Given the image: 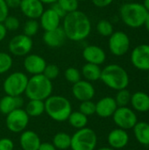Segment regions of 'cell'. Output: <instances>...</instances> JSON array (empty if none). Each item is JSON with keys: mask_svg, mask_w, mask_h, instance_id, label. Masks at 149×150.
Listing matches in <instances>:
<instances>
[{"mask_svg": "<svg viewBox=\"0 0 149 150\" xmlns=\"http://www.w3.org/2000/svg\"><path fill=\"white\" fill-rule=\"evenodd\" d=\"M62 29L67 39L81 41L89 37L91 32V22L83 11L77 10L65 15Z\"/></svg>", "mask_w": 149, "mask_h": 150, "instance_id": "1", "label": "cell"}, {"mask_svg": "<svg viewBox=\"0 0 149 150\" xmlns=\"http://www.w3.org/2000/svg\"><path fill=\"white\" fill-rule=\"evenodd\" d=\"M45 112L54 121L64 122L68 120L72 111L70 101L60 95H51L45 101Z\"/></svg>", "mask_w": 149, "mask_h": 150, "instance_id": "2", "label": "cell"}, {"mask_svg": "<svg viewBox=\"0 0 149 150\" xmlns=\"http://www.w3.org/2000/svg\"><path fill=\"white\" fill-rule=\"evenodd\" d=\"M100 80L109 88L119 91L126 89L129 84V76L126 70L118 64H109L101 71Z\"/></svg>", "mask_w": 149, "mask_h": 150, "instance_id": "3", "label": "cell"}, {"mask_svg": "<svg viewBox=\"0 0 149 150\" xmlns=\"http://www.w3.org/2000/svg\"><path fill=\"white\" fill-rule=\"evenodd\" d=\"M53 83L43 74L32 76L28 79L25 94L28 99L45 101L52 95Z\"/></svg>", "mask_w": 149, "mask_h": 150, "instance_id": "4", "label": "cell"}, {"mask_svg": "<svg viewBox=\"0 0 149 150\" xmlns=\"http://www.w3.org/2000/svg\"><path fill=\"white\" fill-rule=\"evenodd\" d=\"M148 11L143 4L126 3L121 5L119 14L122 21L131 28H138L144 25Z\"/></svg>", "mask_w": 149, "mask_h": 150, "instance_id": "5", "label": "cell"}, {"mask_svg": "<svg viewBox=\"0 0 149 150\" xmlns=\"http://www.w3.org/2000/svg\"><path fill=\"white\" fill-rule=\"evenodd\" d=\"M97 143L96 132L90 127L78 129L71 136V150H95Z\"/></svg>", "mask_w": 149, "mask_h": 150, "instance_id": "6", "label": "cell"}, {"mask_svg": "<svg viewBox=\"0 0 149 150\" xmlns=\"http://www.w3.org/2000/svg\"><path fill=\"white\" fill-rule=\"evenodd\" d=\"M29 77L26 74L16 71L10 74L3 83V89L6 95L18 97L25 94Z\"/></svg>", "mask_w": 149, "mask_h": 150, "instance_id": "7", "label": "cell"}, {"mask_svg": "<svg viewBox=\"0 0 149 150\" xmlns=\"http://www.w3.org/2000/svg\"><path fill=\"white\" fill-rule=\"evenodd\" d=\"M30 117L25 109L18 108L6 115L5 125L8 130L14 134H21L29 124Z\"/></svg>", "mask_w": 149, "mask_h": 150, "instance_id": "8", "label": "cell"}, {"mask_svg": "<svg viewBox=\"0 0 149 150\" xmlns=\"http://www.w3.org/2000/svg\"><path fill=\"white\" fill-rule=\"evenodd\" d=\"M32 40L31 37L23 34H18L12 37L8 44L10 53L14 56H25L32 49Z\"/></svg>", "mask_w": 149, "mask_h": 150, "instance_id": "9", "label": "cell"}, {"mask_svg": "<svg viewBox=\"0 0 149 150\" xmlns=\"http://www.w3.org/2000/svg\"><path fill=\"white\" fill-rule=\"evenodd\" d=\"M112 118L116 126H118L119 128L124 130L133 128L136 123L138 122V119L135 112L127 106L118 107L115 112L113 113Z\"/></svg>", "mask_w": 149, "mask_h": 150, "instance_id": "10", "label": "cell"}, {"mask_svg": "<svg viewBox=\"0 0 149 150\" xmlns=\"http://www.w3.org/2000/svg\"><path fill=\"white\" fill-rule=\"evenodd\" d=\"M130 48V39L128 35L122 32H113L109 38V49L116 56L126 54Z\"/></svg>", "mask_w": 149, "mask_h": 150, "instance_id": "11", "label": "cell"}, {"mask_svg": "<svg viewBox=\"0 0 149 150\" xmlns=\"http://www.w3.org/2000/svg\"><path fill=\"white\" fill-rule=\"evenodd\" d=\"M131 62L140 70H149L148 44H141L134 47L131 54Z\"/></svg>", "mask_w": 149, "mask_h": 150, "instance_id": "12", "label": "cell"}, {"mask_svg": "<svg viewBox=\"0 0 149 150\" xmlns=\"http://www.w3.org/2000/svg\"><path fill=\"white\" fill-rule=\"evenodd\" d=\"M95 93L96 91L94 86L90 82L86 80L81 79L72 86V94L74 98L80 102L92 100Z\"/></svg>", "mask_w": 149, "mask_h": 150, "instance_id": "13", "label": "cell"}, {"mask_svg": "<svg viewBox=\"0 0 149 150\" xmlns=\"http://www.w3.org/2000/svg\"><path fill=\"white\" fill-rule=\"evenodd\" d=\"M23 65H24L25 70L28 74L34 76V75H40L43 73L47 66V62L45 59L39 54H28L27 55H25L24 59Z\"/></svg>", "mask_w": 149, "mask_h": 150, "instance_id": "14", "label": "cell"}, {"mask_svg": "<svg viewBox=\"0 0 149 150\" xmlns=\"http://www.w3.org/2000/svg\"><path fill=\"white\" fill-rule=\"evenodd\" d=\"M19 9L29 19H37L44 11V4L40 0H21Z\"/></svg>", "mask_w": 149, "mask_h": 150, "instance_id": "15", "label": "cell"}, {"mask_svg": "<svg viewBox=\"0 0 149 150\" xmlns=\"http://www.w3.org/2000/svg\"><path fill=\"white\" fill-rule=\"evenodd\" d=\"M83 57L87 62L100 66L105 62L106 54L102 47L96 45H90L83 48Z\"/></svg>", "mask_w": 149, "mask_h": 150, "instance_id": "16", "label": "cell"}, {"mask_svg": "<svg viewBox=\"0 0 149 150\" xmlns=\"http://www.w3.org/2000/svg\"><path fill=\"white\" fill-rule=\"evenodd\" d=\"M61 18L52 9L44 10L43 13L40 17V25L46 31H51L60 27Z\"/></svg>", "mask_w": 149, "mask_h": 150, "instance_id": "17", "label": "cell"}, {"mask_svg": "<svg viewBox=\"0 0 149 150\" xmlns=\"http://www.w3.org/2000/svg\"><path fill=\"white\" fill-rule=\"evenodd\" d=\"M117 108V103L112 97H105L96 103V113L100 118L106 119L112 117Z\"/></svg>", "mask_w": 149, "mask_h": 150, "instance_id": "18", "label": "cell"}, {"mask_svg": "<svg viewBox=\"0 0 149 150\" xmlns=\"http://www.w3.org/2000/svg\"><path fill=\"white\" fill-rule=\"evenodd\" d=\"M107 141L111 148L114 149H120L127 145L129 142V135L126 130L116 128L110 132L107 137Z\"/></svg>", "mask_w": 149, "mask_h": 150, "instance_id": "19", "label": "cell"}, {"mask_svg": "<svg viewBox=\"0 0 149 150\" xmlns=\"http://www.w3.org/2000/svg\"><path fill=\"white\" fill-rule=\"evenodd\" d=\"M41 143L40 138L34 131L25 130L19 137V144L22 150H38Z\"/></svg>", "mask_w": 149, "mask_h": 150, "instance_id": "20", "label": "cell"}, {"mask_svg": "<svg viewBox=\"0 0 149 150\" xmlns=\"http://www.w3.org/2000/svg\"><path fill=\"white\" fill-rule=\"evenodd\" d=\"M44 43L49 47H58L63 45L66 35L62 27H58L51 31H46L42 38Z\"/></svg>", "mask_w": 149, "mask_h": 150, "instance_id": "21", "label": "cell"}, {"mask_svg": "<svg viewBox=\"0 0 149 150\" xmlns=\"http://www.w3.org/2000/svg\"><path fill=\"white\" fill-rule=\"evenodd\" d=\"M23 105L24 99L21 98V96L13 97L5 95L0 99V112L7 115L18 108H22Z\"/></svg>", "mask_w": 149, "mask_h": 150, "instance_id": "22", "label": "cell"}, {"mask_svg": "<svg viewBox=\"0 0 149 150\" xmlns=\"http://www.w3.org/2000/svg\"><path fill=\"white\" fill-rule=\"evenodd\" d=\"M130 102L133 109L140 112L149 111V95L143 91H137L133 94Z\"/></svg>", "mask_w": 149, "mask_h": 150, "instance_id": "23", "label": "cell"}, {"mask_svg": "<svg viewBox=\"0 0 149 150\" xmlns=\"http://www.w3.org/2000/svg\"><path fill=\"white\" fill-rule=\"evenodd\" d=\"M101 71L102 69H100L99 65L87 62L86 64L83 66L81 74L85 78L86 81H89L91 83V82H96L97 80H100Z\"/></svg>", "mask_w": 149, "mask_h": 150, "instance_id": "24", "label": "cell"}, {"mask_svg": "<svg viewBox=\"0 0 149 150\" xmlns=\"http://www.w3.org/2000/svg\"><path fill=\"white\" fill-rule=\"evenodd\" d=\"M136 140L142 145H149V124L147 122H137L133 127Z\"/></svg>", "mask_w": 149, "mask_h": 150, "instance_id": "25", "label": "cell"}, {"mask_svg": "<svg viewBox=\"0 0 149 150\" xmlns=\"http://www.w3.org/2000/svg\"><path fill=\"white\" fill-rule=\"evenodd\" d=\"M25 111L30 118L40 117L45 112V103L42 100L29 99Z\"/></svg>", "mask_w": 149, "mask_h": 150, "instance_id": "26", "label": "cell"}, {"mask_svg": "<svg viewBox=\"0 0 149 150\" xmlns=\"http://www.w3.org/2000/svg\"><path fill=\"white\" fill-rule=\"evenodd\" d=\"M52 143L57 150L68 149L71 144V135L64 132L57 133L53 137Z\"/></svg>", "mask_w": 149, "mask_h": 150, "instance_id": "27", "label": "cell"}, {"mask_svg": "<svg viewBox=\"0 0 149 150\" xmlns=\"http://www.w3.org/2000/svg\"><path fill=\"white\" fill-rule=\"evenodd\" d=\"M68 121L72 127L78 130L86 127L88 124V117L79 111L72 112L68 119Z\"/></svg>", "mask_w": 149, "mask_h": 150, "instance_id": "28", "label": "cell"}, {"mask_svg": "<svg viewBox=\"0 0 149 150\" xmlns=\"http://www.w3.org/2000/svg\"><path fill=\"white\" fill-rule=\"evenodd\" d=\"M40 22L37 21V19H29L25 21L23 26V33L25 35L28 37H33L36 35L40 30Z\"/></svg>", "mask_w": 149, "mask_h": 150, "instance_id": "29", "label": "cell"}, {"mask_svg": "<svg viewBox=\"0 0 149 150\" xmlns=\"http://www.w3.org/2000/svg\"><path fill=\"white\" fill-rule=\"evenodd\" d=\"M97 31L103 37H110L113 33V26L110 21L101 19L97 24Z\"/></svg>", "mask_w": 149, "mask_h": 150, "instance_id": "30", "label": "cell"}, {"mask_svg": "<svg viewBox=\"0 0 149 150\" xmlns=\"http://www.w3.org/2000/svg\"><path fill=\"white\" fill-rule=\"evenodd\" d=\"M13 64V60L11 54L5 52H0V75L8 72Z\"/></svg>", "mask_w": 149, "mask_h": 150, "instance_id": "31", "label": "cell"}, {"mask_svg": "<svg viewBox=\"0 0 149 150\" xmlns=\"http://www.w3.org/2000/svg\"><path fill=\"white\" fill-rule=\"evenodd\" d=\"M131 97L132 95L130 91L126 89H123V90L118 91V93L114 99L117 103L118 107H121V106H126L130 103Z\"/></svg>", "mask_w": 149, "mask_h": 150, "instance_id": "32", "label": "cell"}, {"mask_svg": "<svg viewBox=\"0 0 149 150\" xmlns=\"http://www.w3.org/2000/svg\"><path fill=\"white\" fill-rule=\"evenodd\" d=\"M64 76L66 80L70 83H76L82 78V74L79 69H77L75 67H69L64 72Z\"/></svg>", "mask_w": 149, "mask_h": 150, "instance_id": "33", "label": "cell"}, {"mask_svg": "<svg viewBox=\"0 0 149 150\" xmlns=\"http://www.w3.org/2000/svg\"><path fill=\"white\" fill-rule=\"evenodd\" d=\"M79 112H81L87 117L95 114L96 113V103L92 102V100L81 102L79 105Z\"/></svg>", "mask_w": 149, "mask_h": 150, "instance_id": "34", "label": "cell"}, {"mask_svg": "<svg viewBox=\"0 0 149 150\" xmlns=\"http://www.w3.org/2000/svg\"><path fill=\"white\" fill-rule=\"evenodd\" d=\"M57 3L62 8L66 13L73 12L78 10L79 1L78 0H58Z\"/></svg>", "mask_w": 149, "mask_h": 150, "instance_id": "35", "label": "cell"}, {"mask_svg": "<svg viewBox=\"0 0 149 150\" xmlns=\"http://www.w3.org/2000/svg\"><path fill=\"white\" fill-rule=\"evenodd\" d=\"M47 79L49 80H54L58 77L60 74V69L55 64H47L43 73H42Z\"/></svg>", "mask_w": 149, "mask_h": 150, "instance_id": "36", "label": "cell"}, {"mask_svg": "<svg viewBox=\"0 0 149 150\" xmlns=\"http://www.w3.org/2000/svg\"><path fill=\"white\" fill-rule=\"evenodd\" d=\"M3 24L5 26L6 30L7 31H11V32L17 31L19 28V26H20L19 19L17 17H14V16H8L4 19Z\"/></svg>", "mask_w": 149, "mask_h": 150, "instance_id": "37", "label": "cell"}, {"mask_svg": "<svg viewBox=\"0 0 149 150\" xmlns=\"http://www.w3.org/2000/svg\"><path fill=\"white\" fill-rule=\"evenodd\" d=\"M0 150H14V142L6 137L0 139Z\"/></svg>", "mask_w": 149, "mask_h": 150, "instance_id": "38", "label": "cell"}, {"mask_svg": "<svg viewBox=\"0 0 149 150\" xmlns=\"http://www.w3.org/2000/svg\"><path fill=\"white\" fill-rule=\"evenodd\" d=\"M9 16V7L4 0H0V23H3L4 19Z\"/></svg>", "mask_w": 149, "mask_h": 150, "instance_id": "39", "label": "cell"}, {"mask_svg": "<svg viewBox=\"0 0 149 150\" xmlns=\"http://www.w3.org/2000/svg\"><path fill=\"white\" fill-rule=\"evenodd\" d=\"M93 4L98 8H105L108 5H110L113 0H91Z\"/></svg>", "mask_w": 149, "mask_h": 150, "instance_id": "40", "label": "cell"}, {"mask_svg": "<svg viewBox=\"0 0 149 150\" xmlns=\"http://www.w3.org/2000/svg\"><path fill=\"white\" fill-rule=\"evenodd\" d=\"M51 8H52V9H53V10H54V11H55V12H56L60 17H61V18H63L65 17V15L67 14V13L62 10V8L59 5V4H58L57 2H56V3H54V4H53Z\"/></svg>", "mask_w": 149, "mask_h": 150, "instance_id": "41", "label": "cell"}, {"mask_svg": "<svg viewBox=\"0 0 149 150\" xmlns=\"http://www.w3.org/2000/svg\"><path fill=\"white\" fill-rule=\"evenodd\" d=\"M7 6L9 7V9H17L19 8L20 6V3L21 0H4Z\"/></svg>", "mask_w": 149, "mask_h": 150, "instance_id": "42", "label": "cell"}, {"mask_svg": "<svg viewBox=\"0 0 149 150\" xmlns=\"http://www.w3.org/2000/svg\"><path fill=\"white\" fill-rule=\"evenodd\" d=\"M38 150H57L56 148L54 146V144L52 142H41L40 147H39V149Z\"/></svg>", "mask_w": 149, "mask_h": 150, "instance_id": "43", "label": "cell"}, {"mask_svg": "<svg viewBox=\"0 0 149 150\" xmlns=\"http://www.w3.org/2000/svg\"><path fill=\"white\" fill-rule=\"evenodd\" d=\"M7 32L8 31L6 30V28L4 25V24L3 23H0V42L4 40V38L6 37Z\"/></svg>", "mask_w": 149, "mask_h": 150, "instance_id": "44", "label": "cell"}, {"mask_svg": "<svg viewBox=\"0 0 149 150\" xmlns=\"http://www.w3.org/2000/svg\"><path fill=\"white\" fill-rule=\"evenodd\" d=\"M43 4H53L56 3L58 0H40Z\"/></svg>", "mask_w": 149, "mask_h": 150, "instance_id": "45", "label": "cell"}, {"mask_svg": "<svg viewBox=\"0 0 149 150\" xmlns=\"http://www.w3.org/2000/svg\"><path fill=\"white\" fill-rule=\"evenodd\" d=\"M144 25H145V26H146L147 31L149 33V11H148V15H147V17H146V19H145Z\"/></svg>", "mask_w": 149, "mask_h": 150, "instance_id": "46", "label": "cell"}, {"mask_svg": "<svg viewBox=\"0 0 149 150\" xmlns=\"http://www.w3.org/2000/svg\"><path fill=\"white\" fill-rule=\"evenodd\" d=\"M143 5H144V7L147 9V11H149V0H144Z\"/></svg>", "mask_w": 149, "mask_h": 150, "instance_id": "47", "label": "cell"}, {"mask_svg": "<svg viewBox=\"0 0 149 150\" xmlns=\"http://www.w3.org/2000/svg\"><path fill=\"white\" fill-rule=\"evenodd\" d=\"M97 150H114V149H112L111 147H103V148H100Z\"/></svg>", "mask_w": 149, "mask_h": 150, "instance_id": "48", "label": "cell"}, {"mask_svg": "<svg viewBox=\"0 0 149 150\" xmlns=\"http://www.w3.org/2000/svg\"><path fill=\"white\" fill-rule=\"evenodd\" d=\"M148 83H149V70H148Z\"/></svg>", "mask_w": 149, "mask_h": 150, "instance_id": "49", "label": "cell"}, {"mask_svg": "<svg viewBox=\"0 0 149 150\" xmlns=\"http://www.w3.org/2000/svg\"><path fill=\"white\" fill-rule=\"evenodd\" d=\"M78 1H85V0H78Z\"/></svg>", "mask_w": 149, "mask_h": 150, "instance_id": "50", "label": "cell"}, {"mask_svg": "<svg viewBox=\"0 0 149 150\" xmlns=\"http://www.w3.org/2000/svg\"><path fill=\"white\" fill-rule=\"evenodd\" d=\"M0 85H1V83H0Z\"/></svg>", "mask_w": 149, "mask_h": 150, "instance_id": "51", "label": "cell"}]
</instances>
